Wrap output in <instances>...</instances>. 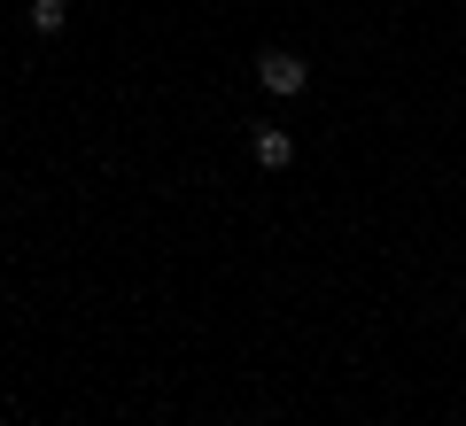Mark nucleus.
<instances>
[{
  "mask_svg": "<svg viewBox=\"0 0 466 426\" xmlns=\"http://www.w3.org/2000/svg\"><path fill=\"white\" fill-rule=\"evenodd\" d=\"M257 78H265V94H303V85H311V70H303V54H288V47H265L257 54Z\"/></svg>",
  "mask_w": 466,
  "mask_h": 426,
  "instance_id": "nucleus-1",
  "label": "nucleus"
},
{
  "mask_svg": "<svg viewBox=\"0 0 466 426\" xmlns=\"http://www.w3.org/2000/svg\"><path fill=\"white\" fill-rule=\"evenodd\" d=\"M249 155H257L265 171H288V163H296V140H288L280 124H257V132H249Z\"/></svg>",
  "mask_w": 466,
  "mask_h": 426,
  "instance_id": "nucleus-2",
  "label": "nucleus"
},
{
  "mask_svg": "<svg viewBox=\"0 0 466 426\" xmlns=\"http://www.w3.org/2000/svg\"><path fill=\"white\" fill-rule=\"evenodd\" d=\"M63 16H70V0H32V24H39V32H63Z\"/></svg>",
  "mask_w": 466,
  "mask_h": 426,
  "instance_id": "nucleus-3",
  "label": "nucleus"
}]
</instances>
